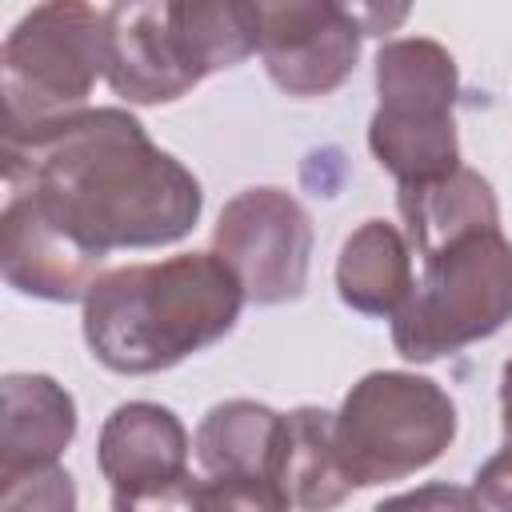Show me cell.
Returning <instances> with one entry per match:
<instances>
[{"mask_svg":"<svg viewBox=\"0 0 512 512\" xmlns=\"http://www.w3.org/2000/svg\"><path fill=\"white\" fill-rule=\"evenodd\" d=\"M4 196L32 204L96 256L176 244L204 212L200 180L124 108H88L4 140Z\"/></svg>","mask_w":512,"mask_h":512,"instance_id":"6da1fadb","label":"cell"},{"mask_svg":"<svg viewBox=\"0 0 512 512\" xmlns=\"http://www.w3.org/2000/svg\"><path fill=\"white\" fill-rule=\"evenodd\" d=\"M244 288L216 252H180L104 272L84 296V344L108 372L152 376L224 340Z\"/></svg>","mask_w":512,"mask_h":512,"instance_id":"7a4b0ae2","label":"cell"},{"mask_svg":"<svg viewBox=\"0 0 512 512\" xmlns=\"http://www.w3.org/2000/svg\"><path fill=\"white\" fill-rule=\"evenodd\" d=\"M260 52L256 4L160 0L108 4V88L128 104H172L212 72Z\"/></svg>","mask_w":512,"mask_h":512,"instance_id":"3957f363","label":"cell"},{"mask_svg":"<svg viewBox=\"0 0 512 512\" xmlns=\"http://www.w3.org/2000/svg\"><path fill=\"white\" fill-rule=\"evenodd\" d=\"M104 68L108 8L56 0L24 12L0 48L4 140H24L88 112Z\"/></svg>","mask_w":512,"mask_h":512,"instance_id":"277c9868","label":"cell"},{"mask_svg":"<svg viewBox=\"0 0 512 512\" xmlns=\"http://www.w3.org/2000/svg\"><path fill=\"white\" fill-rule=\"evenodd\" d=\"M372 76L380 104L368 120V148L396 188L432 184L456 172L460 72L452 52L428 36H396L380 44Z\"/></svg>","mask_w":512,"mask_h":512,"instance_id":"5b68a950","label":"cell"},{"mask_svg":"<svg viewBox=\"0 0 512 512\" xmlns=\"http://www.w3.org/2000/svg\"><path fill=\"white\" fill-rule=\"evenodd\" d=\"M512 320V240L480 228L420 256V276L392 320V348L412 364H432Z\"/></svg>","mask_w":512,"mask_h":512,"instance_id":"8992f818","label":"cell"},{"mask_svg":"<svg viewBox=\"0 0 512 512\" xmlns=\"http://www.w3.org/2000/svg\"><path fill=\"white\" fill-rule=\"evenodd\" d=\"M332 436L352 488L404 480L448 452L456 440V404L428 376L368 372L340 400Z\"/></svg>","mask_w":512,"mask_h":512,"instance_id":"52a82bcc","label":"cell"},{"mask_svg":"<svg viewBox=\"0 0 512 512\" xmlns=\"http://www.w3.org/2000/svg\"><path fill=\"white\" fill-rule=\"evenodd\" d=\"M400 16V8H348L332 0L256 4L264 72L284 96H328L352 76L360 60V40L376 36L380 20L400 24Z\"/></svg>","mask_w":512,"mask_h":512,"instance_id":"ba28073f","label":"cell"},{"mask_svg":"<svg viewBox=\"0 0 512 512\" xmlns=\"http://www.w3.org/2000/svg\"><path fill=\"white\" fill-rule=\"evenodd\" d=\"M212 252L232 268L248 304H292L308 288L312 220L284 188H244L220 208Z\"/></svg>","mask_w":512,"mask_h":512,"instance_id":"9c48e42d","label":"cell"},{"mask_svg":"<svg viewBox=\"0 0 512 512\" xmlns=\"http://www.w3.org/2000/svg\"><path fill=\"white\" fill-rule=\"evenodd\" d=\"M104 256L76 244L52 220H44L32 204L4 196L0 208V268L8 288L48 304H84L100 272Z\"/></svg>","mask_w":512,"mask_h":512,"instance_id":"30bf717a","label":"cell"},{"mask_svg":"<svg viewBox=\"0 0 512 512\" xmlns=\"http://www.w3.org/2000/svg\"><path fill=\"white\" fill-rule=\"evenodd\" d=\"M192 440L180 416L156 400L116 404L96 440V464L112 492H144L188 476Z\"/></svg>","mask_w":512,"mask_h":512,"instance_id":"8fae6325","label":"cell"},{"mask_svg":"<svg viewBox=\"0 0 512 512\" xmlns=\"http://www.w3.org/2000/svg\"><path fill=\"white\" fill-rule=\"evenodd\" d=\"M76 436V400L44 372L4 376V424H0V476L52 468Z\"/></svg>","mask_w":512,"mask_h":512,"instance_id":"7c38bea8","label":"cell"},{"mask_svg":"<svg viewBox=\"0 0 512 512\" xmlns=\"http://www.w3.org/2000/svg\"><path fill=\"white\" fill-rule=\"evenodd\" d=\"M416 288L408 236L388 220H364L336 256L340 300L372 320H396Z\"/></svg>","mask_w":512,"mask_h":512,"instance_id":"4fadbf2b","label":"cell"},{"mask_svg":"<svg viewBox=\"0 0 512 512\" xmlns=\"http://www.w3.org/2000/svg\"><path fill=\"white\" fill-rule=\"evenodd\" d=\"M336 412L300 404L284 412L280 452H276V484L300 512H332L352 496V484L336 456L332 436Z\"/></svg>","mask_w":512,"mask_h":512,"instance_id":"5bb4252c","label":"cell"},{"mask_svg":"<svg viewBox=\"0 0 512 512\" xmlns=\"http://www.w3.org/2000/svg\"><path fill=\"white\" fill-rule=\"evenodd\" d=\"M396 208L404 220L408 248L416 256L448 240H460L468 232L500 228V204H496L492 184L476 168H464V164L432 184L396 188Z\"/></svg>","mask_w":512,"mask_h":512,"instance_id":"9a60e30c","label":"cell"},{"mask_svg":"<svg viewBox=\"0 0 512 512\" xmlns=\"http://www.w3.org/2000/svg\"><path fill=\"white\" fill-rule=\"evenodd\" d=\"M284 412L256 400H224L204 412L192 436L196 464L204 476H260L276 480Z\"/></svg>","mask_w":512,"mask_h":512,"instance_id":"2e32d148","label":"cell"},{"mask_svg":"<svg viewBox=\"0 0 512 512\" xmlns=\"http://www.w3.org/2000/svg\"><path fill=\"white\" fill-rule=\"evenodd\" d=\"M0 488V512H76V484L60 464L0 476Z\"/></svg>","mask_w":512,"mask_h":512,"instance_id":"e0dca14e","label":"cell"},{"mask_svg":"<svg viewBox=\"0 0 512 512\" xmlns=\"http://www.w3.org/2000/svg\"><path fill=\"white\" fill-rule=\"evenodd\" d=\"M200 512H292L276 480L260 476H204Z\"/></svg>","mask_w":512,"mask_h":512,"instance_id":"ac0fdd59","label":"cell"},{"mask_svg":"<svg viewBox=\"0 0 512 512\" xmlns=\"http://www.w3.org/2000/svg\"><path fill=\"white\" fill-rule=\"evenodd\" d=\"M112 512H200V480L188 472L144 492H112Z\"/></svg>","mask_w":512,"mask_h":512,"instance_id":"d6986e66","label":"cell"},{"mask_svg":"<svg viewBox=\"0 0 512 512\" xmlns=\"http://www.w3.org/2000/svg\"><path fill=\"white\" fill-rule=\"evenodd\" d=\"M372 512H480L476 500H472V488H460V484H420L412 492H400V496H388L380 500Z\"/></svg>","mask_w":512,"mask_h":512,"instance_id":"ffe728a7","label":"cell"},{"mask_svg":"<svg viewBox=\"0 0 512 512\" xmlns=\"http://www.w3.org/2000/svg\"><path fill=\"white\" fill-rule=\"evenodd\" d=\"M472 500L480 512H512V444H504L476 468Z\"/></svg>","mask_w":512,"mask_h":512,"instance_id":"44dd1931","label":"cell"},{"mask_svg":"<svg viewBox=\"0 0 512 512\" xmlns=\"http://www.w3.org/2000/svg\"><path fill=\"white\" fill-rule=\"evenodd\" d=\"M500 428H504V444H512V360L500 372Z\"/></svg>","mask_w":512,"mask_h":512,"instance_id":"7402d4cb","label":"cell"}]
</instances>
